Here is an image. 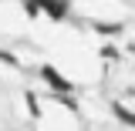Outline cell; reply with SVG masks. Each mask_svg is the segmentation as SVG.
I'll use <instances>...</instances> for the list:
<instances>
[{
  "mask_svg": "<svg viewBox=\"0 0 135 131\" xmlns=\"http://www.w3.org/2000/svg\"><path fill=\"white\" fill-rule=\"evenodd\" d=\"M41 77H44V81H47L54 91H71V81H68V77H61V74H57L51 64H44V67H41Z\"/></svg>",
  "mask_w": 135,
  "mask_h": 131,
  "instance_id": "1",
  "label": "cell"
},
{
  "mask_svg": "<svg viewBox=\"0 0 135 131\" xmlns=\"http://www.w3.org/2000/svg\"><path fill=\"white\" fill-rule=\"evenodd\" d=\"M37 3H41V7H44V10H47V17H54V20H61V17H64V0H37Z\"/></svg>",
  "mask_w": 135,
  "mask_h": 131,
  "instance_id": "2",
  "label": "cell"
},
{
  "mask_svg": "<svg viewBox=\"0 0 135 131\" xmlns=\"http://www.w3.org/2000/svg\"><path fill=\"white\" fill-rule=\"evenodd\" d=\"M112 111H115V118L118 121H125V124H128V128H135V111H128V108H125V104H112Z\"/></svg>",
  "mask_w": 135,
  "mask_h": 131,
  "instance_id": "3",
  "label": "cell"
},
{
  "mask_svg": "<svg viewBox=\"0 0 135 131\" xmlns=\"http://www.w3.org/2000/svg\"><path fill=\"white\" fill-rule=\"evenodd\" d=\"M27 111H31V118H41V108H37V94H27Z\"/></svg>",
  "mask_w": 135,
  "mask_h": 131,
  "instance_id": "4",
  "label": "cell"
},
{
  "mask_svg": "<svg viewBox=\"0 0 135 131\" xmlns=\"http://www.w3.org/2000/svg\"><path fill=\"white\" fill-rule=\"evenodd\" d=\"M95 30L98 34H118L122 27H118V24H95Z\"/></svg>",
  "mask_w": 135,
  "mask_h": 131,
  "instance_id": "5",
  "label": "cell"
},
{
  "mask_svg": "<svg viewBox=\"0 0 135 131\" xmlns=\"http://www.w3.org/2000/svg\"><path fill=\"white\" fill-rule=\"evenodd\" d=\"M0 61H3V64H14V67H17V57L10 54V50H0Z\"/></svg>",
  "mask_w": 135,
  "mask_h": 131,
  "instance_id": "6",
  "label": "cell"
},
{
  "mask_svg": "<svg viewBox=\"0 0 135 131\" xmlns=\"http://www.w3.org/2000/svg\"><path fill=\"white\" fill-rule=\"evenodd\" d=\"M101 57H108V61H115V57H118V50H115V47H108V44H105V47H101Z\"/></svg>",
  "mask_w": 135,
  "mask_h": 131,
  "instance_id": "7",
  "label": "cell"
}]
</instances>
